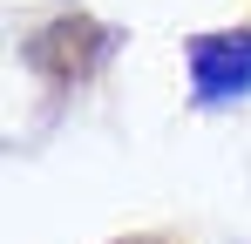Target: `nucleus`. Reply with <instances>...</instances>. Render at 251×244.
Returning <instances> with one entry per match:
<instances>
[{"mask_svg":"<svg viewBox=\"0 0 251 244\" xmlns=\"http://www.w3.org/2000/svg\"><path fill=\"white\" fill-rule=\"evenodd\" d=\"M190 81H197V102H238L251 88V34H204L190 41Z\"/></svg>","mask_w":251,"mask_h":244,"instance_id":"1","label":"nucleus"},{"mask_svg":"<svg viewBox=\"0 0 251 244\" xmlns=\"http://www.w3.org/2000/svg\"><path fill=\"white\" fill-rule=\"evenodd\" d=\"M129 244H156V238H129Z\"/></svg>","mask_w":251,"mask_h":244,"instance_id":"2","label":"nucleus"}]
</instances>
